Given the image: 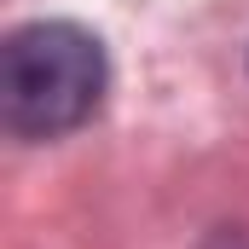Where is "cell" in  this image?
<instances>
[{"instance_id": "cell-1", "label": "cell", "mask_w": 249, "mask_h": 249, "mask_svg": "<svg viewBox=\"0 0 249 249\" xmlns=\"http://www.w3.org/2000/svg\"><path fill=\"white\" fill-rule=\"evenodd\" d=\"M110 64L93 29L41 18L0 47V122L12 139H64L105 105Z\"/></svg>"}]
</instances>
